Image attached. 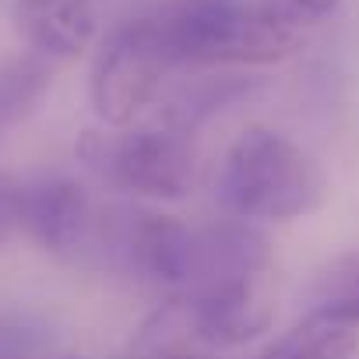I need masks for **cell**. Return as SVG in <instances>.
Instances as JSON below:
<instances>
[{"instance_id": "cell-1", "label": "cell", "mask_w": 359, "mask_h": 359, "mask_svg": "<svg viewBox=\"0 0 359 359\" xmlns=\"http://www.w3.org/2000/svg\"><path fill=\"white\" fill-rule=\"evenodd\" d=\"M219 194L236 219L289 222L317 212L327 198L320 162L275 127H247L226 151Z\"/></svg>"}, {"instance_id": "cell-2", "label": "cell", "mask_w": 359, "mask_h": 359, "mask_svg": "<svg viewBox=\"0 0 359 359\" xmlns=\"http://www.w3.org/2000/svg\"><path fill=\"white\" fill-rule=\"evenodd\" d=\"M176 64H278L303 46L299 25L275 8L236 0H198L162 18Z\"/></svg>"}, {"instance_id": "cell-3", "label": "cell", "mask_w": 359, "mask_h": 359, "mask_svg": "<svg viewBox=\"0 0 359 359\" xmlns=\"http://www.w3.org/2000/svg\"><path fill=\"white\" fill-rule=\"evenodd\" d=\"M172 64L176 60L165 39V25L158 18H134L113 29L99 46L88 78L95 116L106 127L134 123V116L158 95Z\"/></svg>"}, {"instance_id": "cell-4", "label": "cell", "mask_w": 359, "mask_h": 359, "mask_svg": "<svg viewBox=\"0 0 359 359\" xmlns=\"http://www.w3.org/2000/svg\"><path fill=\"white\" fill-rule=\"evenodd\" d=\"M78 155L109 184L137 198L180 201L194 187V148L172 127H141L127 134L88 130Z\"/></svg>"}, {"instance_id": "cell-5", "label": "cell", "mask_w": 359, "mask_h": 359, "mask_svg": "<svg viewBox=\"0 0 359 359\" xmlns=\"http://www.w3.org/2000/svg\"><path fill=\"white\" fill-rule=\"evenodd\" d=\"M95 208L85 184L71 176H39L22 184L18 194V229H25L43 250L71 257L92 250Z\"/></svg>"}, {"instance_id": "cell-6", "label": "cell", "mask_w": 359, "mask_h": 359, "mask_svg": "<svg viewBox=\"0 0 359 359\" xmlns=\"http://www.w3.org/2000/svg\"><path fill=\"white\" fill-rule=\"evenodd\" d=\"M184 299L194 341H205L212 348H240L261 338L275 320V303L264 289V278L226 282Z\"/></svg>"}, {"instance_id": "cell-7", "label": "cell", "mask_w": 359, "mask_h": 359, "mask_svg": "<svg viewBox=\"0 0 359 359\" xmlns=\"http://www.w3.org/2000/svg\"><path fill=\"white\" fill-rule=\"evenodd\" d=\"M271 268V247L268 236L250 226L247 219H229L198 229V250H194V282L187 296L243 282V278H264Z\"/></svg>"}, {"instance_id": "cell-8", "label": "cell", "mask_w": 359, "mask_h": 359, "mask_svg": "<svg viewBox=\"0 0 359 359\" xmlns=\"http://www.w3.org/2000/svg\"><path fill=\"white\" fill-rule=\"evenodd\" d=\"M15 25L36 53L71 60L95 39V8L92 0H18Z\"/></svg>"}, {"instance_id": "cell-9", "label": "cell", "mask_w": 359, "mask_h": 359, "mask_svg": "<svg viewBox=\"0 0 359 359\" xmlns=\"http://www.w3.org/2000/svg\"><path fill=\"white\" fill-rule=\"evenodd\" d=\"M359 348V324H348L327 310H310L285 334H278L261 359H352Z\"/></svg>"}, {"instance_id": "cell-10", "label": "cell", "mask_w": 359, "mask_h": 359, "mask_svg": "<svg viewBox=\"0 0 359 359\" xmlns=\"http://www.w3.org/2000/svg\"><path fill=\"white\" fill-rule=\"evenodd\" d=\"M261 88L257 78H240V74H226V78H198L184 88H176L165 102H162V123L191 134L194 127H201L205 120H212L215 113L250 99Z\"/></svg>"}, {"instance_id": "cell-11", "label": "cell", "mask_w": 359, "mask_h": 359, "mask_svg": "<svg viewBox=\"0 0 359 359\" xmlns=\"http://www.w3.org/2000/svg\"><path fill=\"white\" fill-rule=\"evenodd\" d=\"M50 88V57L25 53L0 64V123L29 116Z\"/></svg>"}, {"instance_id": "cell-12", "label": "cell", "mask_w": 359, "mask_h": 359, "mask_svg": "<svg viewBox=\"0 0 359 359\" xmlns=\"http://www.w3.org/2000/svg\"><path fill=\"white\" fill-rule=\"evenodd\" d=\"M313 306L348 324H359V254L338 257L324 268L313 289Z\"/></svg>"}, {"instance_id": "cell-13", "label": "cell", "mask_w": 359, "mask_h": 359, "mask_svg": "<svg viewBox=\"0 0 359 359\" xmlns=\"http://www.w3.org/2000/svg\"><path fill=\"white\" fill-rule=\"evenodd\" d=\"M271 8L299 25V22H320V18L334 15L341 8V0H271Z\"/></svg>"}, {"instance_id": "cell-14", "label": "cell", "mask_w": 359, "mask_h": 359, "mask_svg": "<svg viewBox=\"0 0 359 359\" xmlns=\"http://www.w3.org/2000/svg\"><path fill=\"white\" fill-rule=\"evenodd\" d=\"M18 194H22V184L0 172V243H8L11 233L18 229Z\"/></svg>"}, {"instance_id": "cell-15", "label": "cell", "mask_w": 359, "mask_h": 359, "mask_svg": "<svg viewBox=\"0 0 359 359\" xmlns=\"http://www.w3.org/2000/svg\"><path fill=\"white\" fill-rule=\"evenodd\" d=\"M137 359H201L194 352H165V355H137Z\"/></svg>"}]
</instances>
